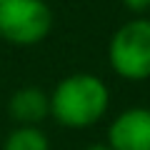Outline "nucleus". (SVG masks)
Listing matches in <instances>:
<instances>
[{
    "instance_id": "nucleus-8",
    "label": "nucleus",
    "mask_w": 150,
    "mask_h": 150,
    "mask_svg": "<svg viewBox=\"0 0 150 150\" xmlns=\"http://www.w3.org/2000/svg\"><path fill=\"white\" fill-rule=\"evenodd\" d=\"M88 150H110V148H108V145H103V143H93Z\"/></svg>"
},
{
    "instance_id": "nucleus-9",
    "label": "nucleus",
    "mask_w": 150,
    "mask_h": 150,
    "mask_svg": "<svg viewBox=\"0 0 150 150\" xmlns=\"http://www.w3.org/2000/svg\"><path fill=\"white\" fill-rule=\"evenodd\" d=\"M0 3H3V0H0Z\"/></svg>"
},
{
    "instance_id": "nucleus-6",
    "label": "nucleus",
    "mask_w": 150,
    "mask_h": 150,
    "mask_svg": "<svg viewBox=\"0 0 150 150\" xmlns=\"http://www.w3.org/2000/svg\"><path fill=\"white\" fill-rule=\"evenodd\" d=\"M3 150H48V135L35 125H20L5 138Z\"/></svg>"
},
{
    "instance_id": "nucleus-5",
    "label": "nucleus",
    "mask_w": 150,
    "mask_h": 150,
    "mask_svg": "<svg viewBox=\"0 0 150 150\" xmlns=\"http://www.w3.org/2000/svg\"><path fill=\"white\" fill-rule=\"evenodd\" d=\"M8 110H10V118L18 125H35L38 128V123L50 115V98L40 88L28 85L13 93Z\"/></svg>"
},
{
    "instance_id": "nucleus-1",
    "label": "nucleus",
    "mask_w": 150,
    "mask_h": 150,
    "mask_svg": "<svg viewBox=\"0 0 150 150\" xmlns=\"http://www.w3.org/2000/svg\"><path fill=\"white\" fill-rule=\"evenodd\" d=\"M50 115L63 128H90L105 115L110 93L108 85L93 73H73L50 93Z\"/></svg>"
},
{
    "instance_id": "nucleus-3",
    "label": "nucleus",
    "mask_w": 150,
    "mask_h": 150,
    "mask_svg": "<svg viewBox=\"0 0 150 150\" xmlns=\"http://www.w3.org/2000/svg\"><path fill=\"white\" fill-rule=\"evenodd\" d=\"M53 28V13L43 0H3L0 3V40L10 45H35Z\"/></svg>"
},
{
    "instance_id": "nucleus-4",
    "label": "nucleus",
    "mask_w": 150,
    "mask_h": 150,
    "mask_svg": "<svg viewBox=\"0 0 150 150\" xmlns=\"http://www.w3.org/2000/svg\"><path fill=\"white\" fill-rule=\"evenodd\" d=\"M110 150H150V110L128 108L108 128Z\"/></svg>"
},
{
    "instance_id": "nucleus-7",
    "label": "nucleus",
    "mask_w": 150,
    "mask_h": 150,
    "mask_svg": "<svg viewBox=\"0 0 150 150\" xmlns=\"http://www.w3.org/2000/svg\"><path fill=\"white\" fill-rule=\"evenodd\" d=\"M123 3H125V8L133 10V13H145V10H150V0H123Z\"/></svg>"
},
{
    "instance_id": "nucleus-2",
    "label": "nucleus",
    "mask_w": 150,
    "mask_h": 150,
    "mask_svg": "<svg viewBox=\"0 0 150 150\" xmlns=\"http://www.w3.org/2000/svg\"><path fill=\"white\" fill-rule=\"evenodd\" d=\"M108 60L115 75L125 80L150 78V18H133L112 33Z\"/></svg>"
}]
</instances>
